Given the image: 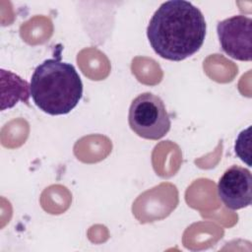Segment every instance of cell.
Listing matches in <instances>:
<instances>
[{"label": "cell", "instance_id": "obj_1", "mask_svg": "<svg viewBox=\"0 0 252 252\" xmlns=\"http://www.w3.org/2000/svg\"><path fill=\"white\" fill-rule=\"evenodd\" d=\"M206 21L199 8L185 0L163 2L152 16L147 36L161 58L181 61L195 54L206 36Z\"/></svg>", "mask_w": 252, "mask_h": 252}, {"label": "cell", "instance_id": "obj_2", "mask_svg": "<svg viewBox=\"0 0 252 252\" xmlns=\"http://www.w3.org/2000/svg\"><path fill=\"white\" fill-rule=\"evenodd\" d=\"M30 94L34 104L50 115L67 114L83 95V83L76 68L60 59L50 58L33 71Z\"/></svg>", "mask_w": 252, "mask_h": 252}, {"label": "cell", "instance_id": "obj_3", "mask_svg": "<svg viewBox=\"0 0 252 252\" xmlns=\"http://www.w3.org/2000/svg\"><path fill=\"white\" fill-rule=\"evenodd\" d=\"M128 122L134 133L148 140L161 139L171 126L162 99L152 93H143L132 100Z\"/></svg>", "mask_w": 252, "mask_h": 252}, {"label": "cell", "instance_id": "obj_4", "mask_svg": "<svg viewBox=\"0 0 252 252\" xmlns=\"http://www.w3.org/2000/svg\"><path fill=\"white\" fill-rule=\"evenodd\" d=\"M217 32L220 47L229 57L239 61L252 58V20L236 15L218 23Z\"/></svg>", "mask_w": 252, "mask_h": 252}, {"label": "cell", "instance_id": "obj_5", "mask_svg": "<svg viewBox=\"0 0 252 252\" xmlns=\"http://www.w3.org/2000/svg\"><path fill=\"white\" fill-rule=\"evenodd\" d=\"M218 195L230 210H240L251 205L252 176L248 168L232 165L227 168L218 183Z\"/></svg>", "mask_w": 252, "mask_h": 252}]
</instances>
